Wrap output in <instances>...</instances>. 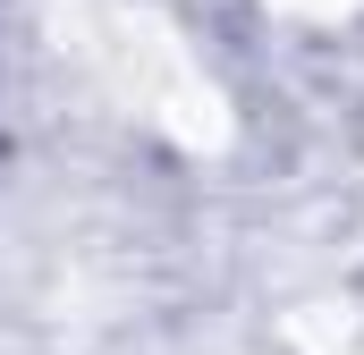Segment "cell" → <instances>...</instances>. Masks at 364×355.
I'll return each mask as SVG.
<instances>
[{
	"mask_svg": "<svg viewBox=\"0 0 364 355\" xmlns=\"http://www.w3.org/2000/svg\"><path fill=\"white\" fill-rule=\"evenodd\" d=\"M263 17H279V26H296V34H339V26H356L364 0H255Z\"/></svg>",
	"mask_w": 364,
	"mask_h": 355,
	"instance_id": "1",
	"label": "cell"
}]
</instances>
